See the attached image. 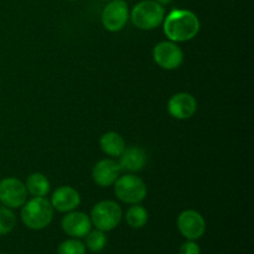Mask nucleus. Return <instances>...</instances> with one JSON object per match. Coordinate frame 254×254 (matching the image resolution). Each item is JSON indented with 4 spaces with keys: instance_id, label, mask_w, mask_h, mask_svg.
I'll return each instance as SVG.
<instances>
[{
    "instance_id": "nucleus-24",
    "label": "nucleus",
    "mask_w": 254,
    "mask_h": 254,
    "mask_svg": "<svg viewBox=\"0 0 254 254\" xmlns=\"http://www.w3.org/2000/svg\"><path fill=\"white\" fill-rule=\"evenodd\" d=\"M103 1H109V0H103Z\"/></svg>"
},
{
    "instance_id": "nucleus-7",
    "label": "nucleus",
    "mask_w": 254,
    "mask_h": 254,
    "mask_svg": "<svg viewBox=\"0 0 254 254\" xmlns=\"http://www.w3.org/2000/svg\"><path fill=\"white\" fill-rule=\"evenodd\" d=\"M184 51L179 44L170 41H161L153 49V59L159 67L166 71L178 69L184 62Z\"/></svg>"
},
{
    "instance_id": "nucleus-16",
    "label": "nucleus",
    "mask_w": 254,
    "mask_h": 254,
    "mask_svg": "<svg viewBox=\"0 0 254 254\" xmlns=\"http://www.w3.org/2000/svg\"><path fill=\"white\" fill-rule=\"evenodd\" d=\"M25 188L32 197H46L51 190V184L46 175L41 173H34L27 176Z\"/></svg>"
},
{
    "instance_id": "nucleus-15",
    "label": "nucleus",
    "mask_w": 254,
    "mask_h": 254,
    "mask_svg": "<svg viewBox=\"0 0 254 254\" xmlns=\"http://www.w3.org/2000/svg\"><path fill=\"white\" fill-rule=\"evenodd\" d=\"M99 146L106 155L112 159H118L126 149V140L117 131H107L99 139Z\"/></svg>"
},
{
    "instance_id": "nucleus-22",
    "label": "nucleus",
    "mask_w": 254,
    "mask_h": 254,
    "mask_svg": "<svg viewBox=\"0 0 254 254\" xmlns=\"http://www.w3.org/2000/svg\"><path fill=\"white\" fill-rule=\"evenodd\" d=\"M154 1H156L158 4H160V5H163V6H166V5L170 4L173 0H154Z\"/></svg>"
},
{
    "instance_id": "nucleus-23",
    "label": "nucleus",
    "mask_w": 254,
    "mask_h": 254,
    "mask_svg": "<svg viewBox=\"0 0 254 254\" xmlns=\"http://www.w3.org/2000/svg\"><path fill=\"white\" fill-rule=\"evenodd\" d=\"M67 1H77V0H67Z\"/></svg>"
},
{
    "instance_id": "nucleus-25",
    "label": "nucleus",
    "mask_w": 254,
    "mask_h": 254,
    "mask_svg": "<svg viewBox=\"0 0 254 254\" xmlns=\"http://www.w3.org/2000/svg\"><path fill=\"white\" fill-rule=\"evenodd\" d=\"M0 254H1V253H0Z\"/></svg>"
},
{
    "instance_id": "nucleus-21",
    "label": "nucleus",
    "mask_w": 254,
    "mask_h": 254,
    "mask_svg": "<svg viewBox=\"0 0 254 254\" xmlns=\"http://www.w3.org/2000/svg\"><path fill=\"white\" fill-rule=\"evenodd\" d=\"M179 254H201L200 246L196 243V241H186L181 245Z\"/></svg>"
},
{
    "instance_id": "nucleus-14",
    "label": "nucleus",
    "mask_w": 254,
    "mask_h": 254,
    "mask_svg": "<svg viewBox=\"0 0 254 254\" xmlns=\"http://www.w3.org/2000/svg\"><path fill=\"white\" fill-rule=\"evenodd\" d=\"M148 161L145 150L140 146H126L123 153L118 158V164L122 173L135 174L143 170Z\"/></svg>"
},
{
    "instance_id": "nucleus-18",
    "label": "nucleus",
    "mask_w": 254,
    "mask_h": 254,
    "mask_svg": "<svg viewBox=\"0 0 254 254\" xmlns=\"http://www.w3.org/2000/svg\"><path fill=\"white\" fill-rule=\"evenodd\" d=\"M86 242L84 246L88 251H91L92 253H99L104 250V247L107 246V236L106 232L99 230H93L89 231L88 235L86 236Z\"/></svg>"
},
{
    "instance_id": "nucleus-8",
    "label": "nucleus",
    "mask_w": 254,
    "mask_h": 254,
    "mask_svg": "<svg viewBox=\"0 0 254 254\" xmlns=\"http://www.w3.org/2000/svg\"><path fill=\"white\" fill-rule=\"evenodd\" d=\"M25 183L16 178H6L0 181V202L6 207L15 210L21 208L27 201Z\"/></svg>"
},
{
    "instance_id": "nucleus-9",
    "label": "nucleus",
    "mask_w": 254,
    "mask_h": 254,
    "mask_svg": "<svg viewBox=\"0 0 254 254\" xmlns=\"http://www.w3.org/2000/svg\"><path fill=\"white\" fill-rule=\"evenodd\" d=\"M179 232L189 241H197L205 235L206 221L200 212L195 210H185L178 216Z\"/></svg>"
},
{
    "instance_id": "nucleus-5",
    "label": "nucleus",
    "mask_w": 254,
    "mask_h": 254,
    "mask_svg": "<svg viewBox=\"0 0 254 254\" xmlns=\"http://www.w3.org/2000/svg\"><path fill=\"white\" fill-rule=\"evenodd\" d=\"M114 193L124 203L135 205L145 200L148 189L145 183L135 174H124L114 183Z\"/></svg>"
},
{
    "instance_id": "nucleus-1",
    "label": "nucleus",
    "mask_w": 254,
    "mask_h": 254,
    "mask_svg": "<svg viewBox=\"0 0 254 254\" xmlns=\"http://www.w3.org/2000/svg\"><path fill=\"white\" fill-rule=\"evenodd\" d=\"M161 25L168 40L176 44L195 39L201 27L197 15L188 9H174L165 15Z\"/></svg>"
},
{
    "instance_id": "nucleus-3",
    "label": "nucleus",
    "mask_w": 254,
    "mask_h": 254,
    "mask_svg": "<svg viewBox=\"0 0 254 254\" xmlns=\"http://www.w3.org/2000/svg\"><path fill=\"white\" fill-rule=\"evenodd\" d=\"M165 6L154 0H141L134 5L129 14V20L139 30H154L163 24L165 19Z\"/></svg>"
},
{
    "instance_id": "nucleus-6",
    "label": "nucleus",
    "mask_w": 254,
    "mask_h": 254,
    "mask_svg": "<svg viewBox=\"0 0 254 254\" xmlns=\"http://www.w3.org/2000/svg\"><path fill=\"white\" fill-rule=\"evenodd\" d=\"M129 10L126 0H109L101 15L104 29L109 32H119L129 21Z\"/></svg>"
},
{
    "instance_id": "nucleus-17",
    "label": "nucleus",
    "mask_w": 254,
    "mask_h": 254,
    "mask_svg": "<svg viewBox=\"0 0 254 254\" xmlns=\"http://www.w3.org/2000/svg\"><path fill=\"white\" fill-rule=\"evenodd\" d=\"M148 220H149L148 211H146V208L143 207L140 203L131 205L126 212V222L128 223L129 227L134 228V230L143 228L144 226L148 223Z\"/></svg>"
},
{
    "instance_id": "nucleus-13",
    "label": "nucleus",
    "mask_w": 254,
    "mask_h": 254,
    "mask_svg": "<svg viewBox=\"0 0 254 254\" xmlns=\"http://www.w3.org/2000/svg\"><path fill=\"white\" fill-rule=\"evenodd\" d=\"M50 202H51L54 210L59 211L61 213H67L79 207V205H81V195L72 186H60L54 191Z\"/></svg>"
},
{
    "instance_id": "nucleus-2",
    "label": "nucleus",
    "mask_w": 254,
    "mask_h": 254,
    "mask_svg": "<svg viewBox=\"0 0 254 254\" xmlns=\"http://www.w3.org/2000/svg\"><path fill=\"white\" fill-rule=\"evenodd\" d=\"M54 207L46 197H32L21 207V221L27 228L40 231L46 228L54 220Z\"/></svg>"
},
{
    "instance_id": "nucleus-12",
    "label": "nucleus",
    "mask_w": 254,
    "mask_h": 254,
    "mask_svg": "<svg viewBox=\"0 0 254 254\" xmlns=\"http://www.w3.org/2000/svg\"><path fill=\"white\" fill-rule=\"evenodd\" d=\"M122 170L116 159L107 158L99 160L92 169V179L101 188H109L121 176Z\"/></svg>"
},
{
    "instance_id": "nucleus-11",
    "label": "nucleus",
    "mask_w": 254,
    "mask_h": 254,
    "mask_svg": "<svg viewBox=\"0 0 254 254\" xmlns=\"http://www.w3.org/2000/svg\"><path fill=\"white\" fill-rule=\"evenodd\" d=\"M62 231L71 238H84L92 230V222L88 215L81 211H71L61 221Z\"/></svg>"
},
{
    "instance_id": "nucleus-10",
    "label": "nucleus",
    "mask_w": 254,
    "mask_h": 254,
    "mask_svg": "<svg viewBox=\"0 0 254 254\" xmlns=\"http://www.w3.org/2000/svg\"><path fill=\"white\" fill-rule=\"evenodd\" d=\"M168 112L174 119L188 121L197 112V101L188 92H179L168 101Z\"/></svg>"
},
{
    "instance_id": "nucleus-4",
    "label": "nucleus",
    "mask_w": 254,
    "mask_h": 254,
    "mask_svg": "<svg viewBox=\"0 0 254 254\" xmlns=\"http://www.w3.org/2000/svg\"><path fill=\"white\" fill-rule=\"evenodd\" d=\"M92 226L103 232L113 231L119 226L123 218V210L121 206L112 200H104L96 203L91 211Z\"/></svg>"
},
{
    "instance_id": "nucleus-20",
    "label": "nucleus",
    "mask_w": 254,
    "mask_h": 254,
    "mask_svg": "<svg viewBox=\"0 0 254 254\" xmlns=\"http://www.w3.org/2000/svg\"><path fill=\"white\" fill-rule=\"evenodd\" d=\"M86 246L79 238H69L60 243L57 254H86Z\"/></svg>"
},
{
    "instance_id": "nucleus-19",
    "label": "nucleus",
    "mask_w": 254,
    "mask_h": 254,
    "mask_svg": "<svg viewBox=\"0 0 254 254\" xmlns=\"http://www.w3.org/2000/svg\"><path fill=\"white\" fill-rule=\"evenodd\" d=\"M16 226V216L11 208L0 205V236L7 235Z\"/></svg>"
}]
</instances>
